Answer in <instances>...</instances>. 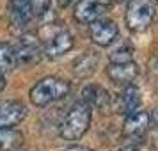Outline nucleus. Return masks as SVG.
Instances as JSON below:
<instances>
[{"mask_svg": "<svg viewBox=\"0 0 158 151\" xmlns=\"http://www.w3.org/2000/svg\"><path fill=\"white\" fill-rule=\"evenodd\" d=\"M91 124V107L85 101H77L62 119L59 133L64 141H78Z\"/></svg>", "mask_w": 158, "mask_h": 151, "instance_id": "nucleus-1", "label": "nucleus"}, {"mask_svg": "<svg viewBox=\"0 0 158 151\" xmlns=\"http://www.w3.org/2000/svg\"><path fill=\"white\" fill-rule=\"evenodd\" d=\"M68 93H69V84L66 80L46 77L30 89V101L37 107H44L57 100H62L64 96H68Z\"/></svg>", "mask_w": 158, "mask_h": 151, "instance_id": "nucleus-2", "label": "nucleus"}, {"mask_svg": "<svg viewBox=\"0 0 158 151\" xmlns=\"http://www.w3.org/2000/svg\"><path fill=\"white\" fill-rule=\"evenodd\" d=\"M156 15V4L153 0H130L126 7V25L130 30L148 29Z\"/></svg>", "mask_w": 158, "mask_h": 151, "instance_id": "nucleus-3", "label": "nucleus"}, {"mask_svg": "<svg viewBox=\"0 0 158 151\" xmlns=\"http://www.w3.org/2000/svg\"><path fill=\"white\" fill-rule=\"evenodd\" d=\"M73 46V36L68 30H57L52 36L46 37L43 44V53L48 59H57L64 55L66 52H69Z\"/></svg>", "mask_w": 158, "mask_h": 151, "instance_id": "nucleus-4", "label": "nucleus"}, {"mask_svg": "<svg viewBox=\"0 0 158 151\" xmlns=\"http://www.w3.org/2000/svg\"><path fill=\"white\" fill-rule=\"evenodd\" d=\"M89 30H91V39L100 46L112 44L117 37V25L107 18H100L94 23H91Z\"/></svg>", "mask_w": 158, "mask_h": 151, "instance_id": "nucleus-5", "label": "nucleus"}, {"mask_svg": "<svg viewBox=\"0 0 158 151\" xmlns=\"http://www.w3.org/2000/svg\"><path fill=\"white\" fill-rule=\"evenodd\" d=\"M16 52V59H18V64H34L37 62V59L41 57V48H39V43L34 36H23L18 44L15 46Z\"/></svg>", "mask_w": 158, "mask_h": 151, "instance_id": "nucleus-6", "label": "nucleus"}, {"mask_svg": "<svg viewBox=\"0 0 158 151\" xmlns=\"http://www.w3.org/2000/svg\"><path fill=\"white\" fill-rule=\"evenodd\" d=\"M105 11V4L101 0H78L75 6V18L80 23H94L100 20Z\"/></svg>", "mask_w": 158, "mask_h": 151, "instance_id": "nucleus-7", "label": "nucleus"}, {"mask_svg": "<svg viewBox=\"0 0 158 151\" xmlns=\"http://www.w3.org/2000/svg\"><path fill=\"white\" fill-rule=\"evenodd\" d=\"M9 20L15 27H25L34 16L32 0H11L7 6Z\"/></svg>", "mask_w": 158, "mask_h": 151, "instance_id": "nucleus-8", "label": "nucleus"}, {"mask_svg": "<svg viewBox=\"0 0 158 151\" xmlns=\"http://www.w3.org/2000/svg\"><path fill=\"white\" fill-rule=\"evenodd\" d=\"M27 115V108L18 101H0V128H13Z\"/></svg>", "mask_w": 158, "mask_h": 151, "instance_id": "nucleus-9", "label": "nucleus"}, {"mask_svg": "<svg viewBox=\"0 0 158 151\" xmlns=\"http://www.w3.org/2000/svg\"><path fill=\"white\" fill-rule=\"evenodd\" d=\"M107 75H108V78L112 82H115V84L131 86V82L139 75V68H137L135 62H121V64L110 62L107 68Z\"/></svg>", "mask_w": 158, "mask_h": 151, "instance_id": "nucleus-10", "label": "nucleus"}, {"mask_svg": "<svg viewBox=\"0 0 158 151\" xmlns=\"http://www.w3.org/2000/svg\"><path fill=\"white\" fill-rule=\"evenodd\" d=\"M114 105L119 114H126V115L133 114L139 108V105H140V91L133 86H126L121 93L117 94Z\"/></svg>", "mask_w": 158, "mask_h": 151, "instance_id": "nucleus-11", "label": "nucleus"}, {"mask_svg": "<svg viewBox=\"0 0 158 151\" xmlns=\"http://www.w3.org/2000/svg\"><path fill=\"white\" fill-rule=\"evenodd\" d=\"M149 126V115L146 110H135L133 114L126 115L123 124V133L126 137H140L146 133Z\"/></svg>", "mask_w": 158, "mask_h": 151, "instance_id": "nucleus-12", "label": "nucleus"}, {"mask_svg": "<svg viewBox=\"0 0 158 151\" xmlns=\"http://www.w3.org/2000/svg\"><path fill=\"white\" fill-rule=\"evenodd\" d=\"M82 96H84V101H85L89 107L107 108L110 105V96H108V93L101 86H96V84H89V86L84 87Z\"/></svg>", "mask_w": 158, "mask_h": 151, "instance_id": "nucleus-13", "label": "nucleus"}, {"mask_svg": "<svg viewBox=\"0 0 158 151\" xmlns=\"http://www.w3.org/2000/svg\"><path fill=\"white\" fill-rule=\"evenodd\" d=\"M23 142V135L15 128H0V151H15Z\"/></svg>", "mask_w": 158, "mask_h": 151, "instance_id": "nucleus-14", "label": "nucleus"}, {"mask_svg": "<svg viewBox=\"0 0 158 151\" xmlns=\"http://www.w3.org/2000/svg\"><path fill=\"white\" fill-rule=\"evenodd\" d=\"M96 55H94L93 52H85L84 55H80L77 61H75V64H73V71L77 73L78 77H87V75H91L94 71V68H96Z\"/></svg>", "mask_w": 158, "mask_h": 151, "instance_id": "nucleus-15", "label": "nucleus"}, {"mask_svg": "<svg viewBox=\"0 0 158 151\" xmlns=\"http://www.w3.org/2000/svg\"><path fill=\"white\" fill-rule=\"evenodd\" d=\"M18 64L15 46L9 43H0V73L11 71Z\"/></svg>", "mask_w": 158, "mask_h": 151, "instance_id": "nucleus-16", "label": "nucleus"}, {"mask_svg": "<svg viewBox=\"0 0 158 151\" xmlns=\"http://www.w3.org/2000/svg\"><path fill=\"white\" fill-rule=\"evenodd\" d=\"M131 52H133V48H131L126 41H123V43H117L112 50L108 52V57H110V61H112L114 64L131 62Z\"/></svg>", "mask_w": 158, "mask_h": 151, "instance_id": "nucleus-17", "label": "nucleus"}, {"mask_svg": "<svg viewBox=\"0 0 158 151\" xmlns=\"http://www.w3.org/2000/svg\"><path fill=\"white\" fill-rule=\"evenodd\" d=\"M62 151H91V149L82 148V146H71V148H66V149H62Z\"/></svg>", "mask_w": 158, "mask_h": 151, "instance_id": "nucleus-18", "label": "nucleus"}, {"mask_svg": "<svg viewBox=\"0 0 158 151\" xmlns=\"http://www.w3.org/2000/svg\"><path fill=\"white\" fill-rule=\"evenodd\" d=\"M119 151H137L135 146H124V148H121Z\"/></svg>", "mask_w": 158, "mask_h": 151, "instance_id": "nucleus-19", "label": "nucleus"}, {"mask_svg": "<svg viewBox=\"0 0 158 151\" xmlns=\"http://www.w3.org/2000/svg\"><path fill=\"white\" fill-rule=\"evenodd\" d=\"M4 86H6V78H4V75L0 73V91L4 89Z\"/></svg>", "mask_w": 158, "mask_h": 151, "instance_id": "nucleus-20", "label": "nucleus"}, {"mask_svg": "<svg viewBox=\"0 0 158 151\" xmlns=\"http://www.w3.org/2000/svg\"><path fill=\"white\" fill-rule=\"evenodd\" d=\"M153 119H155V123L158 124V107L155 108V112H153Z\"/></svg>", "mask_w": 158, "mask_h": 151, "instance_id": "nucleus-21", "label": "nucleus"}]
</instances>
